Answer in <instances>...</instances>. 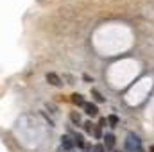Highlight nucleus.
<instances>
[{
    "instance_id": "obj_1",
    "label": "nucleus",
    "mask_w": 154,
    "mask_h": 152,
    "mask_svg": "<svg viewBox=\"0 0 154 152\" xmlns=\"http://www.w3.org/2000/svg\"><path fill=\"white\" fill-rule=\"evenodd\" d=\"M125 147L129 152H142V143H140V138L136 134H129L127 140H125Z\"/></svg>"
},
{
    "instance_id": "obj_2",
    "label": "nucleus",
    "mask_w": 154,
    "mask_h": 152,
    "mask_svg": "<svg viewBox=\"0 0 154 152\" xmlns=\"http://www.w3.org/2000/svg\"><path fill=\"white\" fill-rule=\"evenodd\" d=\"M82 109H84V113L88 114V116H97L99 114V108L95 104H91V102H84Z\"/></svg>"
},
{
    "instance_id": "obj_3",
    "label": "nucleus",
    "mask_w": 154,
    "mask_h": 152,
    "mask_svg": "<svg viewBox=\"0 0 154 152\" xmlns=\"http://www.w3.org/2000/svg\"><path fill=\"white\" fill-rule=\"evenodd\" d=\"M61 147H63L65 150H74V147H75L74 138H70V136H63V138H61Z\"/></svg>"
},
{
    "instance_id": "obj_4",
    "label": "nucleus",
    "mask_w": 154,
    "mask_h": 152,
    "mask_svg": "<svg viewBox=\"0 0 154 152\" xmlns=\"http://www.w3.org/2000/svg\"><path fill=\"white\" fill-rule=\"evenodd\" d=\"M47 81H48V84H52V86H61V84H63L61 77L57 75V74H54V72L47 74Z\"/></svg>"
},
{
    "instance_id": "obj_5",
    "label": "nucleus",
    "mask_w": 154,
    "mask_h": 152,
    "mask_svg": "<svg viewBox=\"0 0 154 152\" xmlns=\"http://www.w3.org/2000/svg\"><path fill=\"white\" fill-rule=\"evenodd\" d=\"M104 147H106V150H111V149L115 147V136H113L111 132L104 136Z\"/></svg>"
},
{
    "instance_id": "obj_6",
    "label": "nucleus",
    "mask_w": 154,
    "mask_h": 152,
    "mask_svg": "<svg viewBox=\"0 0 154 152\" xmlns=\"http://www.w3.org/2000/svg\"><path fill=\"white\" fill-rule=\"evenodd\" d=\"M72 102H74L75 106H81V108H82V106H84V97H82L81 93H74V95H72Z\"/></svg>"
},
{
    "instance_id": "obj_7",
    "label": "nucleus",
    "mask_w": 154,
    "mask_h": 152,
    "mask_svg": "<svg viewBox=\"0 0 154 152\" xmlns=\"http://www.w3.org/2000/svg\"><path fill=\"white\" fill-rule=\"evenodd\" d=\"M74 143H75L77 147H86V143H84V136H82V134H74Z\"/></svg>"
},
{
    "instance_id": "obj_8",
    "label": "nucleus",
    "mask_w": 154,
    "mask_h": 152,
    "mask_svg": "<svg viewBox=\"0 0 154 152\" xmlns=\"http://www.w3.org/2000/svg\"><path fill=\"white\" fill-rule=\"evenodd\" d=\"M70 120H72V123L79 125V123H81V114L77 113V111H72V113H70Z\"/></svg>"
},
{
    "instance_id": "obj_9",
    "label": "nucleus",
    "mask_w": 154,
    "mask_h": 152,
    "mask_svg": "<svg viewBox=\"0 0 154 152\" xmlns=\"http://www.w3.org/2000/svg\"><path fill=\"white\" fill-rule=\"evenodd\" d=\"M91 95H93V99H95L97 102H104V100H106V99L100 95V91H99V90H91Z\"/></svg>"
},
{
    "instance_id": "obj_10",
    "label": "nucleus",
    "mask_w": 154,
    "mask_h": 152,
    "mask_svg": "<svg viewBox=\"0 0 154 152\" xmlns=\"http://www.w3.org/2000/svg\"><path fill=\"white\" fill-rule=\"evenodd\" d=\"M108 123H109L111 127H116V125H118V116H116V114H109V116H108Z\"/></svg>"
},
{
    "instance_id": "obj_11",
    "label": "nucleus",
    "mask_w": 154,
    "mask_h": 152,
    "mask_svg": "<svg viewBox=\"0 0 154 152\" xmlns=\"http://www.w3.org/2000/svg\"><path fill=\"white\" fill-rule=\"evenodd\" d=\"M82 125H84V132H88V134H91V132H93V127H95V125H93L91 122H84Z\"/></svg>"
},
{
    "instance_id": "obj_12",
    "label": "nucleus",
    "mask_w": 154,
    "mask_h": 152,
    "mask_svg": "<svg viewBox=\"0 0 154 152\" xmlns=\"http://www.w3.org/2000/svg\"><path fill=\"white\" fill-rule=\"evenodd\" d=\"M93 136L95 138H102V127L100 125H95L93 127Z\"/></svg>"
},
{
    "instance_id": "obj_13",
    "label": "nucleus",
    "mask_w": 154,
    "mask_h": 152,
    "mask_svg": "<svg viewBox=\"0 0 154 152\" xmlns=\"http://www.w3.org/2000/svg\"><path fill=\"white\" fill-rule=\"evenodd\" d=\"M93 152H106V147H104L102 143H97V145L93 147Z\"/></svg>"
},
{
    "instance_id": "obj_14",
    "label": "nucleus",
    "mask_w": 154,
    "mask_h": 152,
    "mask_svg": "<svg viewBox=\"0 0 154 152\" xmlns=\"http://www.w3.org/2000/svg\"><path fill=\"white\" fill-rule=\"evenodd\" d=\"M97 125H100V127H104V125H108V118H100Z\"/></svg>"
},
{
    "instance_id": "obj_15",
    "label": "nucleus",
    "mask_w": 154,
    "mask_h": 152,
    "mask_svg": "<svg viewBox=\"0 0 154 152\" xmlns=\"http://www.w3.org/2000/svg\"><path fill=\"white\" fill-rule=\"evenodd\" d=\"M151 152H154V145H152V147H151Z\"/></svg>"
}]
</instances>
